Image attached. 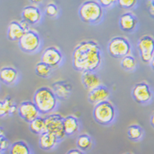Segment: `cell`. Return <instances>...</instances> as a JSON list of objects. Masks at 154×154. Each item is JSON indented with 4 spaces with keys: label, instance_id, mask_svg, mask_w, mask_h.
I'll use <instances>...</instances> for the list:
<instances>
[{
    "label": "cell",
    "instance_id": "obj_1",
    "mask_svg": "<svg viewBox=\"0 0 154 154\" xmlns=\"http://www.w3.org/2000/svg\"><path fill=\"white\" fill-rule=\"evenodd\" d=\"M102 64V51L94 41L78 44L72 54V65L76 71H94Z\"/></svg>",
    "mask_w": 154,
    "mask_h": 154
},
{
    "label": "cell",
    "instance_id": "obj_2",
    "mask_svg": "<svg viewBox=\"0 0 154 154\" xmlns=\"http://www.w3.org/2000/svg\"><path fill=\"white\" fill-rule=\"evenodd\" d=\"M33 102L38 107L40 113L51 112L57 106V97L53 89L48 87H41L34 94Z\"/></svg>",
    "mask_w": 154,
    "mask_h": 154
},
{
    "label": "cell",
    "instance_id": "obj_3",
    "mask_svg": "<svg viewBox=\"0 0 154 154\" xmlns=\"http://www.w3.org/2000/svg\"><path fill=\"white\" fill-rule=\"evenodd\" d=\"M103 7L96 1H86L79 9V16L85 22H97L103 17Z\"/></svg>",
    "mask_w": 154,
    "mask_h": 154
},
{
    "label": "cell",
    "instance_id": "obj_4",
    "mask_svg": "<svg viewBox=\"0 0 154 154\" xmlns=\"http://www.w3.org/2000/svg\"><path fill=\"white\" fill-rule=\"evenodd\" d=\"M116 110L112 104L108 101L95 105L94 109V117L98 124L107 125L114 121Z\"/></svg>",
    "mask_w": 154,
    "mask_h": 154
},
{
    "label": "cell",
    "instance_id": "obj_5",
    "mask_svg": "<svg viewBox=\"0 0 154 154\" xmlns=\"http://www.w3.org/2000/svg\"><path fill=\"white\" fill-rule=\"evenodd\" d=\"M131 51V45L124 37H115L112 38L108 44L109 54L115 58H123L128 56Z\"/></svg>",
    "mask_w": 154,
    "mask_h": 154
},
{
    "label": "cell",
    "instance_id": "obj_6",
    "mask_svg": "<svg viewBox=\"0 0 154 154\" xmlns=\"http://www.w3.org/2000/svg\"><path fill=\"white\" fill-rule=\"evenodd\" d=\"M64 118L59 114H52L48 116L45 118L46 124V132L54 134L57 139L62 140L66 136L64 131Z\"/></svg>",
    "mask_w": 154,
    "mask_h": 154
},
{
    "label": "cell",
    "instance_id": "obj_7",
    "mask_svg": "<svg viewBox=\"0 0 154 154\" xmlns=\"http://www.w3.org/2000/svg\"><path fill=\"white\" fill-rule=\"evenodd\" d=\"M138 49L143 62H151L154 57V39L149 35L142 36L138 42Z\"/></svg>",
    "mask_w": 154,
    "mask_h": 154
},
{
    "label": "cell",
    "instance_id": "obj_8",
    "mask_svg": "<svg viewBox=\"0 0 154 154\" xmlns=\"http://www.w3.org/2000/svg\"><path fill=\"white\" fill-rule=\"evenodd\" d=\"M40 46V37L33 30L26 32L19 40V47L26 53H35Z\"/></svg>",
    "mask_w": 154,
    "mask_h": 154
},
{
    "label": "cell",
    "instance_id": "obj_9",
    "mask_svg": "<svg viewBox=\"0 0 154 154\" xmlns=\"http://www.w3.org/2000/svg\"><path fill=\"white\" fill-rule=\"evenodd\" d=\"M18 113L19 116L24 121L29 122H32L34 120L38 118L39 115V111L34 102L26 101L22 102L18 107Z\"/></svg>",
    "mask_w": 154,
    "mask_h": 154
},
{
    "label": "cell",
    "instance_id": "obj_10",
    "mask_svg": "<svg viewBox=\"0 0 154 154\" xmlns=\"http://www.w3.org/2000/svg\"><path fill=\"white\" fill-rule=\"evenodd\" d=\"M132 97L138 103H146L152 99V94L149 86L144 82L137 84L132 90Z\"/></svg>",
    "mask_w": 154,
    "mask_h": 154
},
{
    "label": "cell",
    "instance_id": "obj_11",
    "mask_svg": "<svg viewBox=\"0 0 154 154\" xmlns=\"http://www.w3.org/2000/svg\"><path fill=\"white\" fill-rule=\"evenodd\" d=\"M62 60V55L61 52L54 47L47 48L41 57V62L51 67H54L59 65Z\"/></svg>",
    "mask_w": 154,
    "mask_h": 154
},
{
    "label": "cell",
    "instance_id": "obj_12",
    "mask_svg": "<svg viewBox=\"0 0 154 154\" xmlns=\"http://www.w3.org/2000/svg\"><path fill=\"white\" fill-rule=\"evenodd\" d=\"M110 95H111V93H110L109 89L105 86L101 85L92 91H89L88 98L91 103L97 105V104L107 101Z\"/></svg>",
    "mask_w": 154,
    "mask_h": 154
},
{
    "label": "cell",
    "instance_id": "obj_13",
    "mask_svg": "<svg viewBox=\"0 0 154 154\" xmlns=\"http://www.w3.org/2000/svg\"><path fill=\"white\" fill-rule=\"evenodd\" d=\"M81 80L85 88L89 91H92L96 88L101 86L100 78L94 71L83 72L81 75Z\"/></svg>",
    "mask_w": 154,
    "mask_h": 154
},
{
    "label": "cell",
    "instance_id": "obj_14",
    "mask_svg": "<svg viewBox=\"0 0 154 154\" xmlns=\"http://www.w3.org/2000/svg\"><path fill=\"white\" fill-rule=\"evenodd\" d=\"M137 24H138V20L136 17L131 12L124 13L123 15L121 16L120 21H119V25H120L121 29L125 32H131L134 30Z\"/></svg>",
    "mask_w": 154,
    "mask_h": 154
},
{
    "label": "cell",
    "instance_id": "obj_15",
    "mask_svg": "<svg viewBox=\"0 0 154 154\" xmlns=\"http://www.w3.org/2000/svg\"><path fill=\"white\" fill-rule=\"evenodd\" d=\"M21 17L28 23L35 24L41 19V12L37 7L27 6L22 10Z\"/></svg>",
    "mask_w": 154,
    "mask_h": 154
},
{
    "label": "cell",
    "instance_id": "obj_16",
    "mask_svg": "<svg viewBox=\"0 0 154 154\" xmlns=\"http://www.w3.org/2000/svg\"><path fill=\"white\" fill-rule=\"evenodd\" d=\"M53 91L57 98L67 99L72 91V86L66 81H57L53 85Z\"/></svg>",
    "mask_w": 154,
    "mask_h": 154
},
{
    "label": "cell",
    "instance_id": "obj_17",
    "mask_svg": "<svg viewBox=\"0 0 154 154\" xmlns=\"http://www.w3.org/2000/svg\"><path fill=\"white\" fill-rule=\"evenodd\" d=\"M58 139L54 136V134L45 132L42 134L38 139V145L39 148L43 150H51L57 145Z\"/></svg>",
    "mask_w": 154,
    "mask_h": 154
},
{
    "label": "cell",
    "instance_id": "obj_18",
    "mask_svg": "<svg viewBox=\"0 0 154 154\" xmlns=\"http://www.w3.org/2000/svg\"><path fill=\"white\" fill-rule=\"evenodd\" d=\"M25 31L21 28V25L17 21H12L8 25L7 36L9 40L12 41H19L25 34Z\"/></svg>",
    "mask_w": 154,
    "mask_h": 154
},
{
    "label": "cell",
    "instance_id": "obj_19",
    "mask_svg": "<svg viewBox=\"0 0 154 154\" xmlns=\"http://www.w3.org/2000/svg\"><path fill=\"white\" fill-rule=\"evenodd\" d=\"M18 112V107L13 103V100L10 97H7L0 103V116H7L9 114H14Z\"/></svg>",
    "mask_w": 154,
    "mask_h": 154
},
{
    "label": "cell",
    "instance_id": "obj_20",
    "mask_svg": "<svg viewBox=\"0 0 154 154\" xmlns=\"http://www.w3.org/2000/svg\"><path fill=\"white\" fill-rule=\"evenodd\" d=\"M18 72L13 67H3L0 71V78L3 83L6 85H12L17 80Z\"/></svg>",
    "mask_w": 154,
    "mask_h": 154
},
{
    "label": "cell",
    "instance_id": "obj_21",
    "mask_svg": "<svg viewBox=\"0 0 154 154\" xmlns=\"http://www.w3.org/2000/svg\"><path fill=\"white\" fill-rule=\"evenodd\" d=\"M64 131L66 135H72L78 131L80 125L76 117L73 116H68L64 118Z\"/></svg>",
    "mask_w": 154,
    "mask_h": 154
},
{
    "label": "cell",
    "instance_id": "obj_22",
    "mask_svg": "<svg viewBox=\"0 0 154 154\" xmlns=\"http://www.w3.org/2000/svg\"><path fill=\"white\" fill-rule=\"evenodd\" d=\"M10 154H31V150L26 143L17 141L11 146Z\"/></svg>",
    "mask_w": 154,
    "mask_h": 154
},
{
    "label": "cell",
    "instance_id": "obj_23",
    "mask_svg": "<svg viewBox=\"0 0 154 154\" xmlns=\"http://www.w3.org/2000/svg\"><path fill=\"white\" fill-rule=\"evenodd\" d=\"M30 129L33 133L37 134H42L46 132V124H45V118L39 117L34 120L30 123Z\"/></svg>",
    "mask_w": 154,
    "mask_h": 154
},
{
    "label": "cell",
    "instance_id": "obj_24",
    "mask_svg": "<svg viewBox=\"0 0 154 154\" xmlns=\"http://www.w3.org/2000/svg\"><path fill=\"white\" fill-rule=\"evenodd\" d=\"M76 145L78 147V149H80V151H88L92 148V139L90 138V136H89L88 134H80L76 140Z\"/></svg>",
    "mask_w": 154,
    "mask_h": 154
},
{
    "label": "cell",
    "instance_id": "obj_25",
    "mask_svg": "<svg viewBox=\"0 0 154 154\" xmlns=\"http://www.w3.org/2000/svg\"><path fill=\"white\" fill-rule=\"evenodd\" d=\"M52 71V67L44 62H39L36 65L35 72L36 75L42 78H47L49 76Z\"/></svg>",
    "mask_w": 154,
    "mask_h": 154
},
{
    "label": "cell",
    "instance_id": "obj_26",
    "mask_svg": "<svg viewBox=\"0 0 154 154\" xmlns=\"http://www.w3.org/2000/svg\"><path fill=\"white\" fill-rule=\"evenodd\" d=\"M143 130L137 125H132L128 128V136L132 140L137 141L142 138Z\"/></svg>",
    "mask_w": 154,
    "mask_h": 154
},
{
    "label": "cell",
    "instance_id": "obj_27",
    "mask_svg": "<svg viewBox=\"0 0 154 154\" xmlns=\"http://www.w3.org/2000/svg\"><path fill=\"white\" fill-rule=\"evenodd\" d=\"M121 65L122 68L126 71H134L136 67V61L133 56L128 55L122 58Z\"/></svg>",
    "mask_w": 154,
    "mask_h": 154
},
{
    "label": "cell",
    "instance_id": "obj_28",
    "mask_svg": "<svg viewBox=\"0 0 154 154\" xmlns=\"http://www.w3.org/2000/svg\"><path fill=\"white\" fill-rule=\"evenodd\" d=\"M45 13L50 17H54L58 13V8L54 3H49L45 7Z\"/></svg>",
    "mask_w": 154,
    "mask_h": 154
},
{
    "label": "cell",
    "instance_id": "obj_29",
    "mask_svg": "<svg viewBox=\"0 0 154 154\" xmlns=\"http://www.w3.org/2000/svg\"><path fill=\"white\" fill-rule=\"evenodd\" d=\"M119 6L121 7L122 8H132L135 4H136L137 1L135 0H119L117 1Z\"/></svg>",
    "mask_w": 154,
    "mask_h": 154
},
{
    "label": "cell",
    "instance_id": "obj_30",
    "mask_svg": "<svg viewBox=\"0 0 154 154\" xmlns=\"http://www.w3.org/2000/svg\"><path fill=\"white\" fill-rule=\"evenodd\" d=\"M11 143L9 142L8 139H7L6 138H3V139H0V149L1 152L6 151L9 148H11Z\"/></svg>",
    "mask_w": 154,
    "mask_h": 154
},
{
    "label": "cell",
    "instance_id": "obj_31",
    "mask_svg": "<svg viewBox=\"0 0 154 154\" xmlns=\"http://www.w3.org/2000/svg\"><path fill=\"white\" fill-rule=\"evenodd\" d=\"M98 3L103 8H107L112 5L113 3H115L114 0H99Z\"/></svg>",
    "mask_w": 154,
    "mask_h": 154
},
{
    "label": "cell",
    "instance_id": "obj_32",
    "mask_svg": "<svg viewBox=\"0 0 154 154\" xmlns=\"http://www.w3.org/2000/svg\"><path fill=\"white\" fill-rule=\"evenodd\" d=\"M19 23H20L21 28L23 29V30L25 32L30 31V23H28V22H27L26 21H25V20H22V21H20Z\"/></svg>",
    "mask_w": 154,
    "mask_h": 154
},
{
    "label": "cell",
    "instance_id": "obj_33",
    "mask_svg": "<svg viewBox=\"0 0 154 154\" xmlns=\"http://www.w3.org/2000/svg\"><path fill=\"white\" fill-rule=\"evenodd\" d=\"M66 154H85L84 152L80 151V149H71L70 151L67 152Z\"/></svg>",
    "mask_w": 154,
    "mask_h": 154
},
{
    "label": "cell",
    "instance_id": "obj_34",
    "mask_svg": "<svg viewBox=\"0 0 154 154\" xmlns=\"http://www.w3.org/2000/svg\"><path fill=\"white\" fill-rule=\"evenodd\" d=\"M148 12H149V14L153 17H154V3H152V2L151 1V5L148 8Z\"/></svg>",
    "mask_w": 154,
    "mask_h": 154
},
{
    "label": "cell",
    "instance_id": "obj_35",
    "mask_svg": "<svg viewBox=\"0 0 154 154\" xmlns=\"http://www.w3.org/2000/svg\"><path fill=\"white\" fill-rule=\"evenodd\" d=\"M150 123H151L152 126L154 128V112L152 113V115L151 116V119H150Z\"/></svg>",
    "mask_w": 154,
    "mask_h": 154
},
{
    "label": "cell",
    "instance_id": "obj_36",
    "mask_svg": "<svg viewBox=\"0 0 154 154\" xmlns=\"http://www.w3.org/2000/svg\"><path fill=\"white\" fill-rule=\"evenodd\" d=\"M3 138H6V137L4 136V132H3V129H1V131H0V139H3Z\"/></svg>",
    "mask_w": 154,
    "mask_h": 154
},
{
    "label": "cell",
    "instance_id": "obj_37",
    "mask_svg": "<svg viewBox=\"0 0 154 154\" xmlns=\"http://www.w3.org/2000/svg\"><path fill=\"white\" fill-rule=\"evenodd\" d=\"M151 66H152V68L154 70V57H153V58H152V60Z\"/></svg>",
    "mask_w": 154,
    "mask_h": 154
},
{
    "label": "cell",
    "instance_id": "obj_38",
    "mask_svg": "<svg viewBox=\"0 0 154 154\" xmlns=\"http://www.w3.org/2000/svg\"><path fill=\"white\" fill-rule=\"evenodd\" d=\"M152 3H154V0H152Z\"/></svg>",
    "mask_w": 154,
    "mask_h": 154
},
{
    "label": "cell",
    "instance_id": "obj_39",
    "mask_svg": "<svg viewBox=\"0 0 154 154\" xmlns=\"http://www.w3.org/2000/svg\"><path fill=\"white\" fill-rule=\"evenodd\" d=\"M125 154H131V153H125Z\"/></svg>",
    "mask_w": 154,
    "mask_h": 154
}]
</instances>
